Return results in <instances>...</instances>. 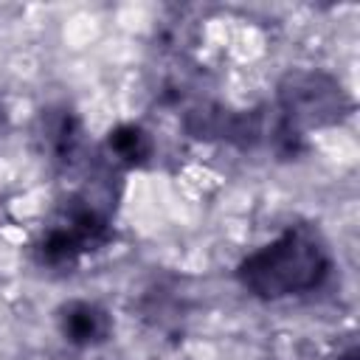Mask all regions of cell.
Returning <instances> with one entry per match:
<instances>
[{
    "label": "cell",
    "instance_id": "1",
    "mask_svg": "<svg viewBox=\"0 0 360 360\" xmlns=\"http://www.w3.org/2000/svg\"><path fill=\"white\" fill-rule=\"evenodd\" d=\"M332 270V253L315 225H290L267 245L248 253L239 267V284L262 298L281 301L318 290Z\"/></svg>",
    "mask_w": 360,
    "mask_h": 360
},
{
    "label": "cell",
    "instance_id": "2",
    "mask_svg": "<svg viewBox=\"0 0 360 360\" xmlns=\"http://www.w3.org/2000/svg\"><path fill=\"white\" fill-rule=\"evenodd\" d=\"M278 112L301 132L338 127L352 115V98L346 87L323 70L298 68L281 76L276 90Z\"/></svg>",
    "mask_w": 360,
    "mask_h": 360
},
{
    "label": "cell",
    "instance_id": "3",
    "mask_svg": "<svg viewBox=\"0 0 360 360\" xmlns=\"http://www.w3.org/2000/svg\"><path fill=\"white\" fill-rule=\"evenodd\" d=\"M37 146L56 169H73L82 163L84 129L70 107H48L37 121Z\"/></svg>",
    "mask_w": 360,
    "mask_h": 360
},
{
    "label": "cell",
    "instance_id": "4",
    "mask_svg": "<svg viewBox=\"0 0 360 360\" xmlns=\"http://www.w3.org/2000/svg\"><path fill=\"white\" fill-rule=\"evenodd\" d=\"M56 326L70 346L87 349L112 335V315L93 301H68L56 312Z\"/></svg>",
    "mask_w": 360,
    "mask_h": 360
},
{
    "label": "cell",
    "instance_id": "5",
    "mask_svg": "<svg viewBox=\"0 0 360 360\" xmlns=\"http://www.w3.org/2000/svg\"><path fill=\"white\" fill-rule=\"evenodd\" d=\"M155 155V141L141 124H118L104 138V158L110 169H138Z\"/></svg>",
    "mask_w": 360,
    "mask_h": 360
}]
</instances>
